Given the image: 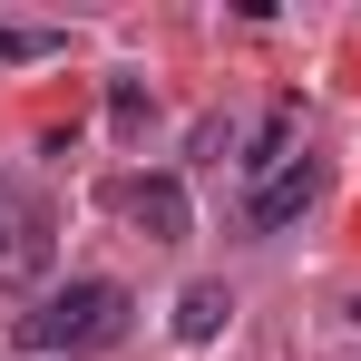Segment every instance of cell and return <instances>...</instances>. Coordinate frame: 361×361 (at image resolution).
Masks as SVG:
<instances>
[{
    "label": "cell",
    "mask_w": 361,
    "mask_h": 361,
    "mask_svg": "<svg viewBox=\"0 0 361 361\" xmlns=\"http://www.w3.org/2000/svg\"><path fill=\"white\" fill-rule=\"evenodd\" d=\"M118 332H127V293L98 283V274H88V283H59V293L20 322L30 352H88V342H118Z\"/></svg>",
    "instance_id": "cell-1"
},
{
    "label": "cell",
    "mask_w": 361,
    "mask_h": 361,
    "mask_svg": "<svg viewBox=\"0 0 361 361\" xmlns=\"http://www.w3.org/2000/svg\"><path fill=\"white\" fill-rule=\"evenodd\" d=\"M322 195V166H302V157H283L274 176L254 185V205H244V225L254 235H283V225H302V205Z\"/></svg>",
    "instance_id": "cell-2"
},
{
    "label": "cell",
    "mask_w": 361,
    "mask_h": 361,
    "mask_svg": "<svg viewBox=\"0 0 361 361\" xmlns=\"http://www.w3.org/2000/svg\"><path fill=\"white\" fill-rule=\"evenodd\" d=\"M225 322H235V293H225V283H185V293H176V342H185V352H205Z\"/></svg>",
    "instance_id": "cell-3"
},
{
    "label": "cell",
    "mask_w": 361,
    "mask_h": 361,
    "mask_svg": "<svg viewBox=\"0 0 361 361\" xmlns=\"http://www.w3.org/2000/svg\"><path fill=\"white\" fill-rule=\"evenodd\" d=\"M137 225H147V244H185V225H195L185 185L176 176H147V185H137Z\"/></svg>",
    "instance_id": "cell-4"
},
{
    "label": "cell",
    "mask_w": 361,
    "mask_h": 361,
    "mask_svg": "<svg viewBox=\"0 0 361 361\" xmlns=\"http://www.w3.org/2000/svg\"><path fill=\"white\" fill-rule=\"evenodd\" d=\"M108 118H118L127 137H137V127H147V88H137V78H118V88H108Z\"/></svg>",
    "instance_id": "cell-5"
},
{
    "label": "cell",
    "mask_w": 361,
    "mask_h": 361,
    "mask_svg": "<svg viewBox=\"0 0 361 361\" xmlns=\"http://www.w3.org/2000/svg\"><path fill=\"white\" fill-rule=\"evenodd\" d=\"M59 30H0V59H49Z\"/></svg>",
    "instance_id": "cell-6"
}]
</instances>
